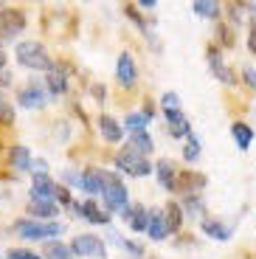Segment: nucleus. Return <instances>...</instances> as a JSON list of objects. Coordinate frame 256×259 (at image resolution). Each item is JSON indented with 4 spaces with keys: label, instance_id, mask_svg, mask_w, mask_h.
Instances as JSON below:
<instances>
[{
    "label": "nucleus",
    "instance_id": "nucleus-1",
    "mask_svg": "<svg viewBox=\"0 0 256 259\" xmlns=\"http://www.w3.org/2000/svg\"><path fill=\"white\" fill-rule=\"evenodd\" d=\"M14 54H17V62L23 65V68H31V71H51L54 68V62H51V57H48L42 42L26 39V42H20V46L14 48Z\"/></svg>",
    "mask_w": 256,
    "mask_h": 259
},
{
    "label": "nucleus",
    "instance_id": "nucleus-2",
    "mask_svg": "<svg viewBox=\"0 0 256 259\" xmlns=\"http://www.w3.org/2000/svg\"><path fill=\"white\" fill-rule=\"evenodd\" d=\"M115 166L121 169V172H127V175H133V178H144V175L152 172V163L147 161V155H138V152L130 149V147H124L121 152L115 155Z\"/></svg>",
    "mask_w": 256,
    "mask_h": 259
},
{
    "label": "nucleus",
    "instance_id": "nucleus-3",
    "mask_svg": "<svg viewBox=\"0 0 256 259\" xmlns=\"http://www.w3.org/2000/svg\"><path fill=\"white\" fill-rule=\"evenodd\" d=\"M14 234L26 237V240H45V237H59L62 226L59 223H37V220H17Z\"/></svg>",
    "mask_w": 256,
    "mask_h": 259
},
{
    "label": "nucleus",
    "instance_id": "nucleus-4",
    "mask_svg": "<svg viewBox=\"0 0 256 259\" xmlns=\"http://www.w3.org/2000/svg\"><path fill=\"white\" fill-rule=\"evenodd\" d=\"M102 194H104V203H107L110 211H124V208H127V186H124L115 175H110V172H104Z\"/></svg>",
    "mask_w": 256,
    "mask_h": 259
},
{
    "label": "nucleus",
    "instance_id": "nucleus-5",
    "mask_svg": "<svg viewBox=\"0 0 256 259\" xmlns=\"http://www.w3.org/2000/svg\"><path fill=\"white\" fill-rule=\"evenodd\" d=\"M71 253H76V256H104L107 248H104V242L99 240V237H93V234H79L71 242Z\"/></svg>",
    "mask_w": 256,
    "mask_h": 259
},
{
    "label": "nucleus",
    "instance_id": "nucleus-6",
    "mask_svg": "<svg viewBox=\"0 0 256 259\" xmlns=\"http://www.w3.org/2000/svg\"><path fill=\"white\" fill-rule=\"evenodd\" d=\"M26 28V17H23V12H17V9H6V12H0V34L3 37H17L20 31Z\"/></svg>",
    "mask_w": 256,
    "mask_h": 259
},
{
    "label": "nucleus",
    "instance_id": "nucleus-7",
    "mask_svg": "<svg viewBox=\"0 0 256 259\" xmlns=\"http://www.w3.org/2000/svg\"><path fill=\"white\" fill-rule=\"evenodd\" d=\"M115 79H118V84H124V88H133L135 79H138L135 62H133V57H130L127 51L118 54V62H115Z\"/></svg>",
    "mask_w": 256,
    "mask_h": 259
},
{
    "label": "nucleus",
    "instance_id": "nucleus-8",
    "mask_svg": "<svg viewBox=\"0 0 256 259\" xmlns=\"http://www.w3.org/2000/svg\"><path fill=\"white\" fill-rule=\"evenodd\" d=\"M166 130L172 138H189L192 121L183 116V110H166Z\"/></svg>",
    "mask_w": 256,
    "mask_h": 259
},
{
    "label": "nucleus",
    "instance_id": "nucleus-9",
    "mask_svg": "<svg viewBox=\"0 0 256 259\" xmlns=\"http://www.w3.org/2000/svg\"><path fill=\"white\" fill-rule=\"evenodd\" d=\"M54 197H57V183H54L48 175H34V181H31V200L54 203Z\"/></svg>",
    "mask_w": 256,
    "mask_h": 259
},
{
    "label": "nucleus",
    "instance_id": "nucleus-10",
    "mask_svg": "<svg viewBox=\"0 0 256 259\" xmlns=\"http://www.w3.org/2000/svg\"><path fill=\"white\" fill-rule=\"evenodd\" d=\"M208 65H211L214 76H217L223 84H234V73H231V68L223 62V57H220L217 48H211V51H208Z\"/></svg>",
    "mask_w": 256,
    "mask_h": 259
},
{
    "label": "nucleus",
    "instance_id": "nucleus-11",
    "mask_svg": "<svg viewBox=\"0 0 256 259\" xmlns=\"http://www.w3.org/2000/svg\"><path fill=\"white\" fill-rule=\"evenodd\" d=\"M20 104L23 107H28V110H39V107H45V93L39 84H28L26 91L20 93Z\"/></svg>",
    "mask_w": 256,
    "mask_h": 259
},
{
    "label": "nucleus",
    "instance_id": "nucleus-12",
    "mask_svg": "<svg viewBox=\"0 0 256 259\" xmlns=\"http://www.w3.org/2000/svg\"><path fill=\"white\" fill-rule=\"evenodd\" d=\"M155 172H158V181L163 189H175V183H178V172H175V163L169 161V158H163V161L155 163Z\"/></svg>",
    "mask_w": 256,
    "mask_h": 259
},
{
    "label": "nucleus",
    "instance_id": "nucleus-13",
    "mask_svg": "<svg viewBox=\"0 0 256 259\" xmlns=\"http://www.w3.org/2000/svg\"><path fill=\"white\" fill-rule=\"evenodd\" d=\"M121 217L130 223V228L133 231H147V220H149V214L144 206H133V208H124Z\"/></svg>",
    "mask_w": 256,
    "mask_h": 259
},
{
    "label": "nucleus",
    "instance_id": "nucleus-14",
    "mask_svg": "<svg viewBox=\"0 0 256 259\" xmlns=\"http://www.w3.org/2000/svg\"><path fill=\"white\" fill-rule=\"evenodd\" d=\"M99 133H102L104 138H107L110 144H115V141H121V124L115 121L113 116H99Z\"/></svg>",
    "mask_w": 256,
    "mask_h": 259
},
{
    "label": "nucleus",
    "instance_id": "nucleus-15",
    "mask_svg": "<svg viewBox=\"0 0 256 259\" xmlns=\"http://www.w3.org/2000/svg\"><path fill=\"white\" fill-rule=\"evenodd\" d=\"M147 234L152 240H166V223H163V211H149V220H147Z\"/></svg>",
    "mask_w": 256,
    "mask_h": 259
},
{
    "label": "nucleus",
    "instance_id": "nucleus-16",
    "mask_svg": "<svg viewBox=\"0 0 256 259\" xmlns=\"http://www.w3.org/2000/svg\"><path fill=\"white\" fill-rule=\"evenodd\" d=\"M73 208H76L79 217H84V220H90V223H102V226L107 223V211H102L96 203H90V200L88 203H76Z\"/></svg>",
    "mask_w": 256,
    "mask_h": 259
},
{
    "label": "nucleus",
    "instance_id": "nucleus-17",
    "mask_svg": "<svg viewBox=\"0 0 256 259\" xmlns=\"http://www.w3.org/2000/svg\"><path fill=\"white\" fill-rule=\"evenodd\" d=\"M231 136H234V141H237L239 149H248L250 144H253V130H250L245 121H234V124H231Z\"/></svg>",
    "mask_w": 256,
    "mask_h": 259
},
{
    "label": "nucleus",
    "instance_id": "nucleus-18",
    "mask_svg": "<svg viewBox=\"0 0 256 259\" xmlns=\"http://www.w3.org/2000/svg\"><path fill=\"white\" fill-rule=\"evenodd\" d=\"M82 189L90 194H99L104 189V172L102 169H88L82 175Z\"/></svg>",
    "mask_w": 256,
    "mask_h": 259
},
{
    "label": "nucleus",
    "instance_id": "nucleus-19",
    "mask_svg": "<svg viewBox=\"0 0 256 259\" xmlns=\"http://www.w3.org/2000/svg\"><path fill=\"white\" fill-rule=\"evenodd\" d=\"M130 149H135V152H138V155H149V152H152V136H149L147 130H141V133H133V136H130V144H127Z\"/></svg>",
    "mask_w": 256,
    "mask_h": 259
},
{
    "label": "nucleus",
    "instance_id": "nucleus-20",
    "mask_svg": "<svg viewBox=\"0 0 256 259\" xmlns=\"http://www.w3.org/2000/svg\"><path fill=\"white\" fill-rule=\"evenodd\" d=\"M57 203H48V200H31L28 203V214L31 217H39V220H51V217H57Z\"/></svg>",
    "mask_w": 256,
    "mask_h": 259
},
{
    "label": "nucleus",
    "instance_id": "nucleus-21",
    "mask_svg": "<svg viewBox=\"0 0 256 259\" xmlns=\"http://www.w3.org/2000/svg\"><path fill=\"white\" fill-rule=\"evenodd\" d=\"M9 163H12L14 169H20V172H23V169H31V152H28V147H12L9 149Z\"/></svg>",
    "mask_w": 256,
    "mask_h": 259
},
{
    "label": "nucleus",
    "instance_id": "nucleus-22",
    "mask_svg": "<svg viewBox=\"0 0 256 259\" xmlns=\"http://www.w3.org/2000/svg\"><path fill=\"white\" fill-rule=\"evenodd\" d=\"M163 223H166V231L169 234L180 231V226H183V208H180L178 203H169L166 214H163Z\"/></svg>",
    "mask_w": 256,
    "mask_h": 259
},
{
    "label": "nucleus",
    "instance_id": "nucleus-23",
    "mask_svg": "<svg viewBox=\"0 0 256 259\" xmlns=\"http://www.w3.org/2000/svg\"><path fill=\"white\" fill-rule=\"evenodd\" d=\"M149 118H152V110H149V107L144 113H130V116L124 118V127L133 130V133H141V130H147Z\"/></svg>",
    "mask_w": 256,
    "mask_h": 259
},
{
    "label": "nucleus",
    "instance_id": "nucleus-24",
    "mask_svg": "<svg viewBox=\"0 0 256 259\" xmlns=\"http://www.w3.org/2000/svg\"><path fill=\"white\" fill-rule=\"evenodd\" d=\"M203 231L208 234L211 240H220V242H225L231 237V228L223 226L220 220H203Z\"/></svg>",
    "mask_w": 256,
    "mask_h": 259
},
{
    "label": "nucleus",
    "instance_id": "nucleus-25",
    "mask_svg": "<svg viewBox=\"0 0 256 259\" xmlns=\"http://www.w3.org/2000/svg\"><path fill=\"white\" fill-rule=\"evenodd\" d=\"M192 12L200 14V17L217 20V17H220V3H214V0H194V3H192Z\"/></svg>",
    "mask_w": 256,
    "mask_h": 259
},
{
    "label": "nucleus",
    "instance_id": "nucleus-26",
    "mask_svg": "<svg viewBox=\"0 0 256 259\" xmlns=\"http://www.w3.org/2000/svg\"><path fill=\"white\" fill-rule=\"evenodd\" d=\"M45 259H71V248L62 245V242H48L45 245Z\"/></svg>",
    "mask_w": 256,
    "mask_h": 259
},
{
    "label": "nucleus",
    "instance_id": "nucleus-27",
    "mask_svg": "<svg viewBox=\"0 0 256 259\" xmlns=\"http://www.w3.org/2000/svg\"><path fill=\"white\" fill-rule=\"evenodd\" d=\"M65 84H68L65 82V73L59 68H51V73H48V88H51V93H57V96L65 93Z\"/></svg>",
    "mask_w": 256,
    "mask_h": 259
},
{
    "label": "nucleus",
    "instance_id": "nucleus-28",
    "mask_svg": "<svg viewBox=\"0 0 256 259\" xmlns=\"http://www.w3.org/2000/svg\"><path fill=\"white\" fill-rule=\"evenodd\" d=\"M183 158H186L189 163L200 158V141H197L194 136H189V141H186V147H183Z\"/></svg>",
    "mask_w": 256,
    "mask_h": 259
},
{
    "label": "nucleus",
    "instance_id": "nucleus-29",
    "mask_svg": "<svg viewBox=\"0 0 256 259\" xmlns=\"http://www.w3.org/2000/svg\"><path fill=\"white\" fill-rule=\"evenodd\" d=\"M0 124H14V110L0 102Z\"/></svg>",
    "mask_w": 256,
    "mask_h": 259
},
{
    "label": "nucleus",
    "instance_id": "nucleus-30",
    "mask_svg": "<svg viewBox=\"0 0 256 259\" xmlns=\"http://www.w3.org/2000/svg\"><path fill=\"white\" fill-rule=\"evenodd\" d=\"M163 110H180L178 107V93H163Z\"/></svg>",
    "mask_w": 256,
    "mask_h": 259
},
{
    "label": "nucleus",
    "instance_id": "nucleus-31",
    "mask_svg": "<svg viewBox=\"0 0 256 259\" xmlns=\"http://www.w3.org/2000/svg\"><path fill=\"white\" fill-rule=\"evenodd\" d=\"M9 259H39V256H34L31 251H20V248H12V251H9Z\"/></svg>",
    "mask_w": 256,
    "mask_h": 259
},
{
    "label": "nucleus",
    "instance_id": "nucleus-32",
    "mask_svg": "<svg viewBox=\"0 0 256 259\" xmlns=\"http://www.w3.org/2000/svg\"><path fill=\"white\" fill-rule=\"evenodd\" d=\"M248 51L256 54V20L250 23V31H248Z\"/></svg>",
    "mask_w": 256,
    "mask_h": 259
},
{
    "label": "nucleus",
    "instance_id": "nucleus-33",
    "mask_svg": "<svg viewBox=\"0 0 256 259\" xmlns=\"http://www.w3.org/2000/svg\"><path fill=\"white\" fill-rule=\"evenodd\" d=\"M242 73H245V82H248L250 88H256V68H253V65H248Z\"/></svg>",
    "mask_w": 256,
    "mask_h": 259
},
{
    "label": "nucleus",
    "instance_id": "nucleus-34",
    "mask_svg": "<svg viewBox=\"0 0 256 259\" xmlns=\"http://www.w3.org/2000/svg\"><path fill=\"white\" fill-rule=\"evenodd\" d=\"M186 208H189L192 214H200V208H203V203H200L197 197H189V200H186Z\"/></svg>",
    "mask_w": 256,
    "mask_h": 259
},
{
    "label": "nucleus",
    "instance_id": "nucleus-35",
    "mask_svg": "<svg viewBox=\"0 0 256 259\" xmlns=\"http://www.w3.org/2000/svg\"><path fill=\"white\" fill-rule=\"evenodd\" d=\"M54 200H59V203H71V194H68V189L65 186H57V197Z\"/></svg>",
    "mask_w": 256,
    "mask_h": 259
},
{
    "label": "nucleus",
    "instance_id": "nucleus-36",
    "mask_svg": "<svg viewBox=\"0 0 256 259\" xmlns=\"http://www.w3.org/2000/svg\"><path fill=\"white\" fill-rule=\"evenodd\" d=\"M90 91H93V96H96L99 102H104V84H93Z\"/></svg>",
    "mask_w": 256,
    "mask_h": 259
},
{
    "label": "nucleus",
    "instance_id": "nucleus-37",
    "mask_svg": "<svg viewBox=\"0 0 256 259\" xmlns=\"http://www.w3.org/2000/svg\"><path fill=\"white\" fill-rule=\"evenodd\" d=\"M138 6H141V9H155V0H141Z\"/></svg>",
    "mask_w": 256,
    "mask_h": 259
},
{
    "label": "nucleus",
    "instance_id": "nucleus-38",
    "mask_svg": "<svg viewBox=\"0 0 256 259\" xmlns=\"http://www.w3.org/2000/svg\"><path fill=\"white\" fill-rule=\"evenodd\" d=\"M239 9H248V12H256V3H242Z\"/></svg>",
    "mask_w": 256,
    "mask_h": 259
},
{
    "label": "nucleus",
    "instance_id": "nucleus-39",
    "mask_svg": "<svg viewBox=\"0 0 256 259\" xmlns=\"http://www.w3.org/2000/svg\"><path fill=\"white\" fill-rule=\"evenodd\" d=\"M3 65H6V54L0 51V68H3Z\"/></svg>",
    "mask_w": 256,
    "mask_h": 259
},
{
    "label": "nucleus",
    "instance_id": "nucleus-40",
    "mask_svg": "<svg viewBox=\"0 0 256 259\" xmlns=\"http://www.w3.org/2000/svg\"><path fill=\"white\" fill-rule=\"evenodd\" d=\"M0 12H3V3H0Z\"/></svg>",
    "mask_w": 256,
    "mask_h": 259
}]
</instances>
